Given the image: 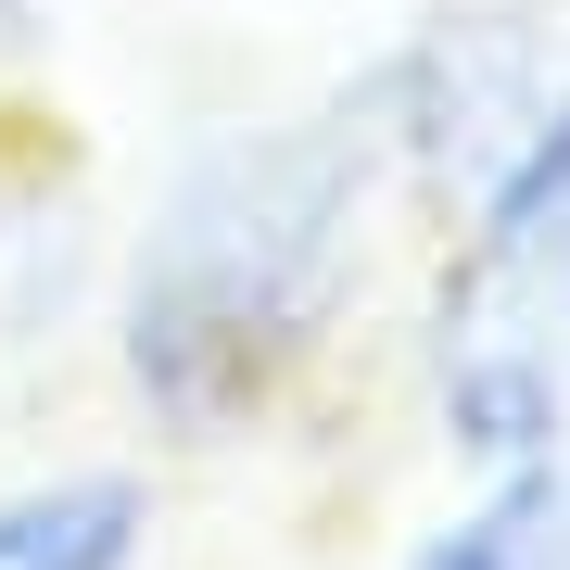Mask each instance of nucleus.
Listing matches in <instances>:
<instances>
[{
	"instance_id": "1",
	"label": "nucleus",
	"mask_w": 570,
	"mask_h": 570,
	"mask_svg": "<svg viewBox=\"0 0 570 570\" xmlns=\"http://www.w3.org/2000/svg\"><path fill=\"white\" fill-rule=\"evenodd\" d=\"M393 204L381 140L317 115H216L165 153L115 266V381L178 444H228L355 330L367 228Z\"/></svg>"
},
{
	"instance_id": "2",
	"label": "nucleus",
	"mask_w": 570,
	"mask_h": 570,
	"mask_svg": "<svg viewBox=\"0 0 570 570\" xmlns=\"http://www.w3.org/2000/svg\"><path fill=\"white\" fill-rule=\"evenodd\" d=\"M153 546H165L153 469L77 456V469L0 482V570H153Z\"/></svg>"
},
{
	"instance_id": "3",
	"label": "nucleus",
	"mask_w": 570,
	"mask_h": 570,
	"mask_svg": "<svg viewBox=\"0 0 570 570\" xmlns=\"http://www.w3.org/2000/svg\"><path fill=\"white\" fill-rule=\"evenodd\" d=\"M393 570H570V456L482 469Z\"/></svg>"
},
{
	"instance_id": "4",
	"label": "nucleus",
	"mask_w": 570,
	"mask_h": 570,
	"mask_svg": "<svg viewBox=\"0 0 570 570\" xmlns=\"http://www.w3.org/2000/svg\"><path fill=\"white\" fill-rule=\"evenodd\" d=\"M39 39V0H0V51H26Z\"/></svg>"
}]
</instances>
